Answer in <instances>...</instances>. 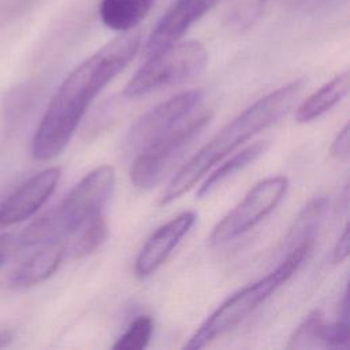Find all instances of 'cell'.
I'll return each instance as SVG.
<instances>
[{
	"instance_id": "23",
	"label": "cell",
	"mask_w": 350,
	"mask_h": 350,
	"mask_svg": "<svg viewBox=\"0 0 350 350\" xmlns=\"http://www.w3.org/2000/svg\"><path fill=\"white\" fill-rule=\"evenodd\" d=\"M349 256V226L343 228V232L340 234L339 239L335 243L334 252H332V262L340 264L343 262Z\"/></svg>"
},
{
	"instance_id": "10",
	"label": "cell",
	"mask_w": 350,
	"mask_h": 350,
	"mask_svg": "<svg viewBox=\"0 0 350 350\" xmlns=\"http://www.w3.org/2000/svg\"><path fill=\"white\" fill-rule=\"evenodd\" d=\"M216 3L217 0H174L150 31L144 48L145 55L150 56L178 42Z\"/></svg>"
},
{
	"instance_id": "6",
	"label": "cell",
	"mask_w": 350,
	"mask_h": 350,
	"mask_svg": "<svg viewBox=\"0 0 350 350\" xmlns=\"http://www.w3.org/2000/svg\"><path fill=\"white\" fill-rule=\"evenodd\" d=\"M212 116L211 111L190 115L138 152L130 168L133 186L139 190L156 186L175 157L209 124Z\"/></svg>"
},
{
	"instance_id": "7",
	"label": "cell",
	"mask_w": 350,
	"mask_h": 350,
	"mask_svg": "<svg viewBox=\"0 0 350 350\" xmlns=\"http://www.w3.org/2000/svg\"><path fill=\"white\" fill-rule=\"evenodd\" d=\"M288 187L283 175L269 176L254 185L243 200L234 206L211 231L209 242L221 245L230 242L258 224L282 201Z\"/></svg>"
},
{
	"instance_id": "24",
	"label": "cell",
	"mask_w": 350,
	"mask_h": 350,
	"mask_svg": "<svg viewBox=\"0 0 350 350\" xmlns=\"http://www.w3.org/2000/svg\"><path fill=\"white\" fill-rule=\"evenodd\" d=\"M12 339V335L10 331H1L0 332V347L5 346Z\"/></svg>"
},
{
	"instance_id": "9",
	"label": "cell",
	"mask_w": 350,
	"mask_h": 350,
	"mask_svg": "<svg viewBox=\"0 0 350 350\" xmlns=\"http://www.w3.org/2000/svg\"><path fill=\"white\" fill-rule=\"evenodd\" d=\"M60 179L57 167L45 168L21 183L0 202V228L31 217L52 196Z\"/></svg>"
},
{
	"instance_id": "8",
	"label": "cell",
	"mask_w": 350,
	"mask_h": 350,
	"mask_svg": "<svg viewBox=\"0 0 350 350\" xmlns=\"http://www.w3.org/2000/svg\"><path fill=\"white\" fill-rule=\"evenodd\" d=\"M204 93L200 89L180 92L145 112L130 127L124 146L131 153H138L156 138L174 129L190 116L200 105Z\"/></svg>"
},
{
	"instance_id": "4",
	"label": "cell",
	"mask_w": 350,
	"mask_h": 350,
	"mask_svg": "<svg viewBox=\"0 0 350 350\" xmlns=\"http://www.w3.org/2000/svg\"><path fill=\"white\" fill-rule=\"evenodd\" d=\"M312 249L313 243L295 247L288 252L283 261L268 275L228 297L209 317H206L183 347L201 349L216 338L234 329L302 267Z\"/></svg>"
},
{
	"instance_id": "20",
	"label": "cell",
	"mask_w": 350,
	"mask_h": 350,
	"mask_svg": "<svg viewBox=\"0 0 350 350\" xmlns=\"http://www.w3.org/2000/svg\"><path fill=\"white\" fill-rule=\"evenodd\" d=\"M154 321L150 316H138L113 343L115 350H142L150 342Z\"/></svg>"
},
{
	"instance_id": "5",
	"label": "cell",
	"mask_w": 350,
	"mask_h": 350,
	"mask_svg": "<svg viewBox=\"0 0 350 350\" xmlns=\"http://www.w3.org/2000/svg\"><path fill=\"white\" fill-rule=\"evenodd\" d=\"M205 46L196 40L174 42L148 56V60L123 89L127 98L144 97L163 88L182 83L198 75L206 64Z\"/></svg>"
},
{
	"instance_id": "16",
	"label": "cell",
	"mask_w": 350,
	"mask_h": 350,
	"mask_svg": "<svg viewBox=\"0 0 350 350\" xmlns=\"http://www.w3.org/2000/svg\"><path fill=\"white\" fill-rule=\"evenodd\" d=\"M268 149V141H258L247 148L242 149L241 152L231 156L227 161H224L220 167H217L200 186L197 196L198 198L208 197L215 189H217L223 182H226L228 178L234 176L238 171L243 170L253 161H256L261 154L265 153Z\"/></svg>"
},
{
	"instance_id": "17",
	"label": "cell",
	"mask_w": 350,
	"mask_h": 350,
	"mask_svg": "<svg viewBox=\"0 0 350 350\" xmlns=\"http://www.w3.org/2000/svg\"><path fill=\"white\" fill-rule=\"evenodd\" d=\"M328 323L320 310L310 312L304 321L297 327L287 349H308V347H327Z\"/></svg>"
},
{
	"instance_id": "13",
	"label": "cell",
	"mask_w": 350,
	"mask_h": 350,
	"mask_svg": "<svg viewBox=\"0 0 350 350\" xmlns=\"http://www.w3.org/2000/svg\"><path fill=\"white\" fill-rule=\"evenodd\" d=\"M328 206L329 200L325 196H319L312 198L299 211L283 239V250H286V254L301 245H314L317 230L328 211Z\"/></svg>"
},
{
	"instance_id": "3",
	"label": "cell",
	"mask_w": 350,
	"mask_h": 350,
	"mask_svg": "<svg viewBox=\"0 0 350 350\" xmlns=\"http://www.w3.org/2000/svg\"><path fill=\"white\" fill-rule=\"evenodd\" d=\"M115 186V170L100 165L88 172L51 211L30 223L18 235L21 247L62 242L100 215Z\"/></svg>"
},
{
	"instance_id": "14",
	"label": "cell",
	"mask_w": 350,
	"mask_h": 350,
	"mask_svg": "<svg viewBox=\"0 0 350 350\" xmlns=\"http://www.w3.org/2000/svg\"><path fill=\"white\" fill-rule=\"evenodd\" d=\"M153 4L154 0H100V19L113 31H130L149 14Z\"/></svg>"
},
{
	"instance_id": "11",
	"label": "cell",
	"mask_w": 350,
	"mask_h": 350,
	"mask_svg": "<svg viewBox=\"0 0 350 350\" xmlns=\"http://www.w3.org/2000/svg\"><path fill=\"white\" fill-rule=\"evenodd\" d=\"M196 220V213L187 211L159 227L146 239L135 258V276L144 279L157 271L165 262V260L180 242V239L189 232Z\"/></svg>"
},
{
	"instance_id": "19",
	"label": "cell",
	"mask_w": 350,
	"mask_h": 350,
	"mask_svg": "<svg viewBox=\"0 0 350 350\" xmlns=\"http://www.w3.org/2000/svg\"><path fill=\"white\" fill-rule=\"evenodd\" d=\"M267 0H227L226 19L238 31L252 27L264 12Z\"/></svg>"
},
{
	"instance_id": "2",
	"label": "cell",
	"mask_w": 350,
	"mask_h": 350,
	"mask_svg": "<svg viewBox=\"0 0 350 350\" xmlns=\"http://www.w3.org/2000/svg\"><path fill=\"white\" fill-rule=\"evenodd\" d=\"M302 89L304 79H295L243 109L175 174L160 198V205L171 204L179 198L238 146L279 122L293 108Z\"/></svg>"
},
{
	"instance_id": "22",
	"label": "cell",
	"mask_w": 350,
	"mask_h": 350,
	"mask_svg": "<svg viewBox=\"0 0 350 350\" xmlns=\"http://www.w3.org/2000/svg\"><path fill=\"white\" fill-rule=\"evenodd\" d=\"M350 149V138H349V124H345L343 129L338 133L332 145L329 148L331 154L338 159H347Z\"/></svg>"
},
{
	"instance_id": "15",
	"label": "cell",
	"mask_w": 350,
	"mask_h": 350,
	"mask_svg": "<svg viewBox=\"0 0 350 350\" xmlns=\"http://www.w3.org/2000/svg\"><path fill=\"white\" fill-rule=\"evenodd\" d=\"M349 90V72L345 71L334 77L329 82L323 85L319 90L306 97L295 111V120L298 123H308L336 105Z\"/></svg>"
},
{
	"instance_id": "12",
	"label": "cell",
	"mask_w": 350,
	"mask_h": 350,
	"mask_svg": "<svg viewBox=\"0 0 350 350\" xmlns=\"http://www.w3.org/2000/svg\"><path fill=\"white\" fill-rule=\"evenodd\" d=\"M38 249L27 256L10 273L8 286L12 288H26L48 279L59 268L66 247L60 242L37 246Z\"/></svg>"
},
{
	"instance_id": "1",
	"label": "cell",
	"mask_w": 350,
	"mask_h": 350,
	"mask_svg": "<svg viewBox=\"0 0 350 350\" xmlns=\"http://www.w3.org/2000/svg\"><path fill=\"white\" fill-rule=\"evenodd\" d=\"M141 45V34L119 33L78 64L52 96L31 141L36 160L48 161L68 145L94 97L133 60Z\"/></svg>"
},
{
	"instance_id": "18",
	"label": "cell",
	"mask_w": 350,
	"mask_h": 350,
	"mask_svg": "<svg viewBox=\"0 0 350 350\" xmlns=\"http://www.w3.org/2000/svg\"><path fill=\"white\" fill-rule=\"evenodd\" d=\"M75 238L70 243L66 250L72 257H82L92 252H94L100 245L104 243V241L108 237V224L107 220L97 215L92 220H89L82 228H79L75 232Z\"/></svg>"
},
{
	"instance_id": "21",
	"label": "cell",
	"mask_w": 350,
	"mask_h": 350,
	"mask_svg": "<svg viewBox=\"0 0 350 350\" xmlns=\"http://www.w3.org/2000/svg\"><path fill=\"white\" fill-rule=\"evenodd\" d=\"M21 249L19 238L14 234L0 235V268L12 257V254Z\"/></svg>"
}]
</instances>
